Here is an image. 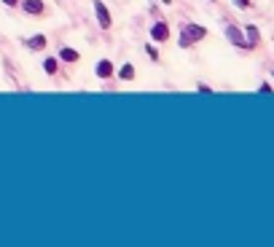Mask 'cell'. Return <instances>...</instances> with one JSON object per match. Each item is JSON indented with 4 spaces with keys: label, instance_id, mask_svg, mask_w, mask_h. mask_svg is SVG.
Segmentation results:
<instances>
[{
    "label": "cell",
    "instance_id": "obj_9",
    "mask_svg": "<svg viewBox=\"0 0 274 247\" xmlns=\"http://www.w3.org/2000/svg\"><path fill=\"white\" fill-rule=\"evenodd\" d=\"M59 59L67 62V65H76V62L81 59V54H78L76 49H70V46H62V49H59Z\"/></svg>",
    "mask_w": 274,
    "mask_h": 247
},
{
    "label": "cell",
    "instance_id": "obj_7",
    "mask_svg": "<svg viewBox=\"0 0 274 247\" xmlns=\"http://www.w3.org/2000/svg\"><path fill=\"white\" fill-rule=\"evenodd\" d=\"M22 46H25V49H30V51H43L46 46H49V38H46V35H32V38H25Z\"/></svg>",
    "mask_w": 274,
    "mask_h": 247
},
{
    "label": "cell",
    "instance_id": "obj_13",
    "mask_svg": "<svg viewBox=\"0 0 274 247\" xmlns=\"http://www.w3.org/2000/svg\"><path fill=\"white\" fill-rule=\"evenodd\" d=\"M234 5H237L239 11H250L253 8V0H234Z\"/></svg>",
    "mask_w": 274,
    "mask_h": 247
},
{
    "label": "cell",
    "instance_id": "obj_6",
    "mask_svg": "<svg viewBox=\"0 0 274 247\" xmlns=\"http://www.w3.org/2000/svg\"><path fill=\"white\" fill-rule=\"evenodd\" d=\"M242 30H245V41H247V51H253L255 46L261 43V32H258V27H255V25H245Z\"/></svg>",
    "mask_w": 274,
    "mask_h": 247
},
{
    "label": "cell",
    "instance_id": "obj_15",
    "mask_svg": "<svg viewBox=\"0 0 274 247\" xmlns=\"http://www.w3.org/2000/svg\"><path fill=\"white\" fill-rule=\"evenodd\" d=\"M196 89H199V91H202V94H213V89H210V86H207V83H196Z\"/></svg>",
    "mask_w": 274,
    "mask_h": 247
},
{
    "label": "cell",
    "instance_id": "obj_5",
    "mask_svg": "<svg viewBox=\"0 0 274 247\" xmlns=\"http://www.w3.org/2000/svg\"><path fill=\"white\" fill-rule=\"evenodd\" d=\"M22 11H25L27 16H43L46 5H43V0H25V3H22Z\"/></svg>",
    "mask_w": 274,
    "mask_h": 247
},
{
    "label": "cell",
    "instance_id": "obj_12",
    "mask_svg": "<svg viewBox=\"0 0 274 247\" xmlns=\"http://www.w3.org/2000/svg\"><path fill=\"white\" fill-rule=\"evenodd\" d=\"M145 54H148V59H151V62H159V49H156V46L148 43L145 46Z\"/></svg>",
    "mask_w": 274,
    "mask_h": 247
},
{
    "label": "cell",
    "instance_id": "obj_8",
    "mask_svg": "<svg viewBox=\"0 0 274 247\" xmlns=\"http://www.w3.org/2000/svg\"><path fill=\"white\" fill-rule=\"evenodd\" d=\"M113 70H116V67H113L110 59H100V62H97V67H94V73H97L100 81H108V78L113 76Z\"/></svg>",
    "mask_w": 274,
    "mask_h": 247
},
{
    "label": "cell",
    "instance_id": "obj_4",
    "mask_svg": "<svg viewBox=\"0 0 274 247\" xmlns=\"http://www.w3.org/2000/svg\"><path fill=\"white\" fill-rule=\"evenodd\" d=\"M226 38H228L234 46H237V49H245V51H247V41H245V35H242V27L226 25Z\"/></svg>",
    "mask_w": 274,
    "mask_h": 247
},
{
    "label": "cell",
    "instance_id": "obj_17",
    "mask_svg": "<svg viewBox=\"0 0 274 247\" xmlns=\"http://www.w3.org/2000/svg\"><path fill=\"white\" fill-rule=\"evenodd\" d=\"M162 3H164V5H169V3H172V0H162Z\"/></svg>",
    "mask_w": 274,
    "mask_h": 247
},
{
    "label": "cell",
    "instance_id": "obj_1",
    "mask_svg": "<svg viewBox=\"0 0 274 247\" xmlns=\"http://www.w3.org/2000/svg\"><path fill=\"white\" fill-rule=\"evenodd\" d=\"M207 38V27L202 25H180V38H178V46L180 49H188L191 43H199Z\"/></svg>",
    "mask_w": 274,
    "mask_h": 247
},
{
    "label": "cell",
    "instance_id": "obj_3",
    "mask_svg": "<svg viewBox=\"0 0 274 247\" xmlns=\"http://www.w3.org/2000/svg\"><path fill=\"white\" fill-rule=\"evenodd\" d=\"M169 38H172V30H169L167 22H156V25L151 27V41L164 43V41H169Z\"/></svg>",
    "mask_w": 274,
    "mask_h": 247
},
{
    "label": "cell",
    "instance_id": "obj_18",
    "mask_svg": "<svg viewBox=\"0 0 274 247\" xmlns=\"http://www.w3.org/2000/svg\"><path fill=\"white\" fill-rule=\"evenodd\" d=\"M272 76H274V70H272Z\"/></svg>",
    "mask_w": 274,
    "mask_h": 247
},
{
    "label": "cell",
    "instance_id": "obj_16",
    "mask_svg": "<svg viewBox=\"0 0 274 247\" xmlns=\"http://www.w3.org/2000/svg\"><path fill=\"white\" fill-rule=\"evenodd\" d=\"M3 5H8V8H14V5H19V0H0Z\"/></svg>",
    "mask_w": 274,
    "mask_h": 247
},
{
    "label": "cell",
    "instance_id": "obj_11",
    "mask_svg": "<svg viewBox=\"0 0 274 247\" xmlns=\"http://www.w3.org/2000/svg\"><path fill=\"white\" fill-rule=\"evenodd\" d=\"M43 70H46V76H56V70H59V62H56L54 56H49V59H43Z\"/></svg>",
    "mask_w": 274,
    "mask_h": 247
},
{
    "label": "cell",
    "instance_id": "obj_14",
    "mask_svg": "<svg viewBox=\"0 0 274 247\" xmlns=\"http://www.w3.org/2000/svg\"><path fill=\"white\" fill-rule=\"evenodd\" d=\"M258 91H261V94H272L274 89H272V83H261V86H258Z\"/></svg>",
    "mask_w": 274,
    "mask_h": 247
},
{
    "label": "cell",
    "instance_id": "obj_10",
    "mask_svg": "<svg viewBox=\"0 0 274 247\" xmlns=\"http://www.w3.org/2000/svg\"><path fill=\"white\" fill-rule=\"evenodd\" d=\"M118 78H121V81H135V65L132 62H127V65H121V70H118Z\"/></svg>",
    "mask_w": 274,
    "mask_h": 247
},
{
    "label": "cell",
    "instance_id": "obj_2",
    "mask_svg": "<svg viewBox=\"0 0 274 247\" xmlns=\"http://www.w3.org/2000/svg\"><path fill=\"white\" fill-rule=\"evenodd\" d=\"M94 14H97V22H100V27L102 30H110L113 27V16H110V11H108V5L102 3V0H94Z\"/></svg>",
    "mask_w": 274,
    "mask_h": 247
}]
</instances>
